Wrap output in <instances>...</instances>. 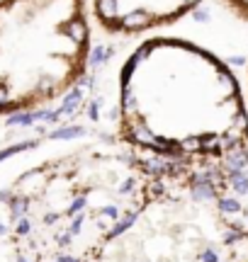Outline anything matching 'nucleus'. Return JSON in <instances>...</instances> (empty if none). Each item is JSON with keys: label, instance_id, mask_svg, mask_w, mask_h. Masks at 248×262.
Wrapping results in <instances>:
<instances>
[{"label": "nucleus", "instance_id": "obj_1", "mask_svg": "<svg viewBox=\"0 0 248 262\" xmlns=\"http://www.w3.org/2000/svg\"><path fill=\"white\" fill-rule=\"evenodd\" d=\"M248 170L88 146L0 192L10 262H248Z\"/></svg>", "mask_w": 248, "mask_h": 262}, {"label": "nucleus", "instance_id": "obj_2", "mask_svg": "<svg viewBox=\"0 0 248 262\" xmlns=\"http://www.w3.org/2000/svg\"><path fill=\"white\" fill-rule=\"evenodd\" d=\"M117 143L146 158L248 170V105L231 68L200 44L153 37L119 73Z\"/></svg>", "mask_w": 248, "mask_h": 262}, {"label": "nucleus", "instance_id": "obj_3", "mask_svg": "<svg viewBox=\"0 0 248 262\" xmlns=\"http://www.w3.org/2000/svg\"><path fill=\"white\" fill-rule=\"evenodd\" d=\"M202 0H92L95 20L110 34H141L190 15Z\"/></svg>", "mask_w": 248, "mask_h": 262}, {"label": "nucleus", "instance_id": "obj_4", "mask_svg": "<svg viewBox=\"0 0 248 262\" xmlns=\"http://www.w3.org/2000/svg\"><path fill=\"white\" fill-rule=\"evenodd\" d=\"M226 5L231 8V10L236 12L238 17H243V20H248V0H224Z\"/></svg>", "mask_w": 248, "mask_h": 262}, {"label": "nucleus", "instance_id": "obj_5", "mask_svg": "<svg viewBox=\"0 0 248 262\" xmlns=\"http://www.w3.org/2000/svg\"><path fill=\"white\" fill-rule=\"evenodd\" d=\"M246 76H248V71H246Z\"/></svg>", "mask_w": 248, "mask_h": 262}]
</instances>
